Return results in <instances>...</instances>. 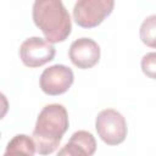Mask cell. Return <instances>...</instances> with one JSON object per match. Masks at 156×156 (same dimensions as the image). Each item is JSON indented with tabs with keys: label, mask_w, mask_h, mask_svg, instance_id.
<instances>
[{
	"label": "cell",
	"mask_w": 156,
	"mask_h": 156,
	"mask_svg": "<svg viewBox=\"0 0 156 156\" xmlns=\"http://www.w3.org/2000/svg\"><path fill=\"white\" fill-rule=\"evenodd\" d=\"M73 80H74L73 71L65 65L57 63L43 71L39 84L45 94L56 96L66 93L73 84Z\"/></svg>",
	"instance_id": "cell-6"
},
{
	"label": "cell",
	"mask_w": 156,
	"mask_h": 156,
	"mask_svg": "<svg viewBox=\"0 0 156 156\" xmlns=\"http://www.w3.org/2000/svg\"><path fill=\"white\" fill-rule=\"evenodd\" d=\"M95 129L100 139L107 145H118L127 136L126 118L113 108H105L99 112L95 119Z\"/></svg>",
	"instance_id": "cell-3"
},
{
	"label": "cell",
	"mask_w": 156,
	"mask_h": 156,
	"mask_svg": "<svg viewBox=\"0 0 156 156\" xmlns=\"http://www.w3.org/2000/svg\"><path fill=\"white\" fill-rule=\"evenodd\" d=\"M140 65L141 71L146 77L156 79V52H147L144 55Z\"/></svg>",
	"instance_id": "cell-11"
},
{
	"label": "cell",
	"mask_w": 156,
	"mask_h": 156,
	"mask_svg": "<svg viewBox=\"0 0 156 156\" xmlns=\"http://www.w3.org/2000/svg\"><path fill=\"white\" fill-rule=\"evenodd\" d=\"M69 126L68 113L63 105L50 104L39 112L33 130V140L37 152L40 155L52 154Z\"/></svg>",
	"instance_id": "cell-1"
},
{
	"label": "cell",
	"mask_w": 156,
	"mask_h": 156,
	"mask_svg": "<svg viewBox=\"0 0 156 156\" xmlns=\"http://www.w3.org/2000/svg\"><path fill=\"white\" fill-rule=\"evenodd\" d=\"M56 54L55 46L46 39L30 37L26 39L20 48V56L24 66L35 68L54 60Z\"/></svg>",
	"instance_id": "cell-5"
},
{
	"label": "cell",
	"mask_w": 156,
	"mask_h": 156,
	"mask_svg": "<svg viewBox=\"0 0 156 156\" xmlns=\"http://www.w3.org/2000/svg\"><path fill=\"white\" fill-rule=\"evenodd\" d=\"M95 150L96 141L93 134L87 130H78L72 134L56 156H93Z\"/></svg>",
	"instance_id": "cell-8"
},
{
	"label": "cell",
	"mask_w": 156,
	"mask_h": 156,
	"mask_svg": "<svg viewBox=\"0 0 156 156\" xmlns=\"http://www.w3.org/2000/svg\"><path fill=\"white\" fill-rule=\"evenodd\" d=\"M68 55L71 62L76 67L80 69H88L99 62L100 46L90 38H79L71 44Z\"/></svg>",
	"instance_id": "cell-7"
},
{
	"label": "cell",
	"mask_w": 156,
	"mask_h": 156,
	"mask_svg": "<svg viewBox=\"0 0 156 156\" xmlns=\"http://www.w3.org/2000/svg\"><path fill=\"white\" fill-rule=\"evenodd\" d=\"M112 0H78L73 7L74 22L82 28H94L111 15Z\"/></svg>",
	"instance_id": "cell-4"
},
{
	"label": "cell",
	"mask_w": 156,
	"mask_h": 156,
	"mask_svg": "<svg viewBox=\"0 0 156 156\" xmlns=\"http://www.w3.org/2000/svg\"><path fill=\"white\" fill-rule=\"evenodd\" d=\"M32 16L34 24L51 44L63 41L71 34V17L60 0H37L33 4Z\"/></svg>",
	"instance_id": "cell-2"
},
{
	"label": "cell",
	"mask_w": 156,
	"mask_h": 156,
	"mask_svg": "<svg viewBox=\"0 0 156 156\" xmlns=\"http://www.w3.org/2000/svg\"><path fill=\"white\" fill-rule=\"evenodd\" d=\"M35 151V143L30 136L26 134H17L7 143L2 156H34Z\"/></svg>",
	"instance_id": "cell-9"
},
{
	"label": "cell",
	"mask_w": 156,
	"mask_h": 156,
	"mask_svg": "<svg viewBox=\"0 0 156 156\" xmlns=\"http://www.w3.org/2000/svg\"><path fill=\"white\" fill-rule=\"evenodd\" d=\"M139 34L141 41L146 46L156 49V15L147 16L143 21Z\"/></svg>",
	"instance_id": "cell-10"
}]
</instances>
